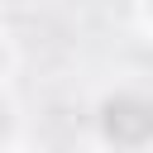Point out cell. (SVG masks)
Here are the masks:
<instances>
[{
	"label": "cell",
	"mask_w": 153,
	"mask_h": 153,
	"mask_svg": "<svg viewBox=\"0 0 153 153\" xmlns=\"http://www.w3.org/2000/svg\"><path fill=\"white\" fill-rule=\"evenodd\" d=\"M100 129H105L115 143L139 148V143L153 139V105H148L143 96H110V100L100 105Z\"/></svg>",
	"instance_id": "obj_1"
},
{
	"label": "cell",
	"mask_w": 153,
	"mask_h": 153,
	"mask_svg": "<svg viewBox=\"0 0 153 153\" xmlns=\"http://www.w3.org/2000/svg\"><path fill=\"white\" fill-rule=\"evenodd\" d=\"M5 124H10V120H5V110H0V134H5Z\"/></svg>",
	"instance_id": "obj_2"
}]
</instances>
